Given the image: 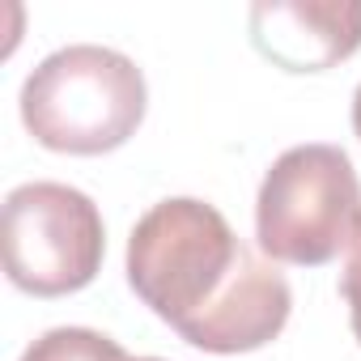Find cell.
Wrapping results in <instances>:
<instances>
[{
	"label": "cell",
	"mask_w": 361,
	"mask_h": 361,
	"mask_svg": "<svg viewBox=\"0 0 361 361\" xmlns=\"http://www.w3.org/2000/svg\"><path fill=\"white\" fill-rule=\"evenodd\" d=\"M149 90L136 60L77 43L51 51L22 85V123L43 149L98 157L128 145L145 119Z\"/></svg>",
	"instance_id": "obj_2"
},
{
	"label": "cell",
	"mask_w": 361,
	"mask_h": 361,
	"mask_svg": "<svg viewBox=\"0 0 361 361\" xmlns=\"http://www.w3.org/2000/svg\"><path fill=\"white\" fill-rule=\"evenodd\" d=\"M128 361H132V357H128ZM136 361H161V357H136Z\"/></svg>",
	"instance_id": "obj_9"
},
{
	"label": "cell",
	"mask_w": 361,
	"mask_h": 361,
	"mask_svg": "<svg viewBox=\"0 0 361 361\" xmlns=\"http://www.w3.org/2000/svg\"><path fill=\"white\" fill-rule=\"evenodd\" d=\"M251 39L285 73H323L361 47V0H259Z\"/></svg>",
	"instance_id": "obj_5"
},
{
	"label": "cell",
	"mask_w": 361,
	"mask_h": 361,
	"mask_svg": "<svg viewBox=\"0 0 361 361\" xmlns=\"http://www.w3.org/2000/svg\"><path fill=\"white\" fill-rule=\"evenodd\" d=\"M353 132L361 136V85H357V94H353Z\"/></svg>",
	"instance_id": "obj_8"
},
{
	"label": "cell",
	"mask_w": 361,
	"mask_h": 361,
	"mask_svg": "<svg viewBox=\"0 0 361 361\" xmlns=\"http://www.w3.org/2000/svg\"><path fill=\"white\" fill-rule=\"evenodd\" d=\"M22 361H128V353L94 327H51L22 353Z\"/></svg>",
	"instance_id": "obj_6"
},
{
	"label": "cell",
	"mask_w": 361,
	"mask_h": 361,
	"mask_svg": "<svg viewBox=\"0 0 361 361\" xmlns=\"http://www.w3.org/2000/svg\"><path fill=\"white\" fill-rule=\"evenodd\" d=\"M5 272L22 293L64 298L85 289L106 251L98 204L68 183H22L0 213Z\"/></svg>",
	"instance_id": "obj_4"
},
{
	"label": "cell",
	"mask_w": 361,
	"mask_h": 361,
	"mask_svg": "<svg viewBox=\"0 0 361 361\" xmlns=\"http://www.w3.org/2000/svg\"><path fill=\"white\" fill-rule=\"evenodd\" d=\"M128 285L192 348L217 357L264 348L293 310L276 264L251 251L213 204L192 196L161 200L136 221Z\"/></svg>",
	"instance_id": "obj_1"
},
{
	"label": "cell",
	"mask_w": 361,
	"mask_h": 361,
	"mask_svg": "<svg viewBox=\"0 0 361 361\" xmlns=\"http://www.w3.org/2000/svg\"><path fill=\"white\" fill-rule=\"evenodd\" d=\"M340 293L348 302V323H353V336L361 344V230L348 243V259H344V272H340Z\"/></svg>",
	"instance_id": "obj_7"
},
{
	"label": "cell",
	"mask_w": 361,
	"mask_h": 361,
	"mask_svg": "<svg viewBox=\"0 0 361 361\" xmlns=\"http://www.w3.org/2000/svg\"><path fill=\"white\" fill-rule=\"evenodd\" d=\"M361 230V178L340 145H293L259 183L255 238L268 259L319 268Z\"/></svg>",
	"instance_id": "obj_3"
}]
</instances>
